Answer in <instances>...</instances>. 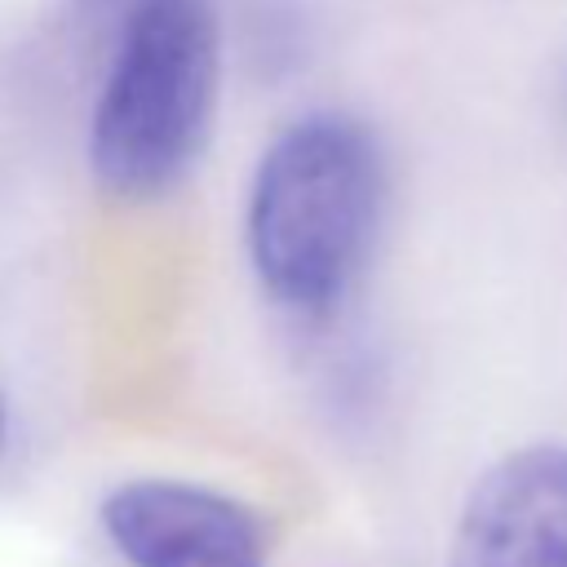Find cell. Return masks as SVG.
<instances>
[{"instance_id":"1","label":"cell","mask_w":567,"mask_h":567,"mask_svg":"<svg viewBox=\"0 0 567 567\" xmlns=\"http://www.w3.org/2000/svg\"><path fill=\"white\" fill-rule=\"evenodd\" d=\"M390 195L377 133L346 111H310L279 128L248 186V261L297 323L332 319L363 279Z\"/></svg>"},{"instance_id":"4","label":"cell","mask_w":567,"mask_h":567,"mask_svg":"<svg viewBox=\"0 0 567 567\" xmlns=\"http://www.w3.org/2000/svg\"><path fill=\"white\" fill-rule=\"evenodd\" d=\"M447 567H567V443L514 447L470 483Z\"/></svg>"},{"instance_id":"3","label":"cell","mask_w":567,"mask_h":567,"mask_svg":"<svg viewBox=\"0 0 567 567\" xmlns=\"http://www.w3.org/2000/svg\"><path fill=\"white\" fill-rule=\"evenodd\" d=\"M102 532L128 567H266L252 505L186 478H128L102 496Z\"/></svg>"},{"instance_id":"5","label":"cell","mask_w":567,"mask_h":567,"mask_svg":"<svg viewBox=\"0 0 567 567\" xmlns=\"http://www.w3.org/2000/svg\"><path fill=\"white\" fill-rule=\"evenodd\" d=\"M0 447H4V403H0Z\"/></svg>"},{"instance_id":"2","label":"cell","mask_w":567,"mask_h":567,"mask_svg":"<svg viewBox=\"0 0 567 567\" xmlns=\"http://www.w3.org/2000/svg\"><path fill=\"white\" fill-rule=\"evenodd\" d=\"M102 44L89 168L115 199L173 190L208 146L221 93L217 0H71Z\"/></svg>"}]
</instances>
